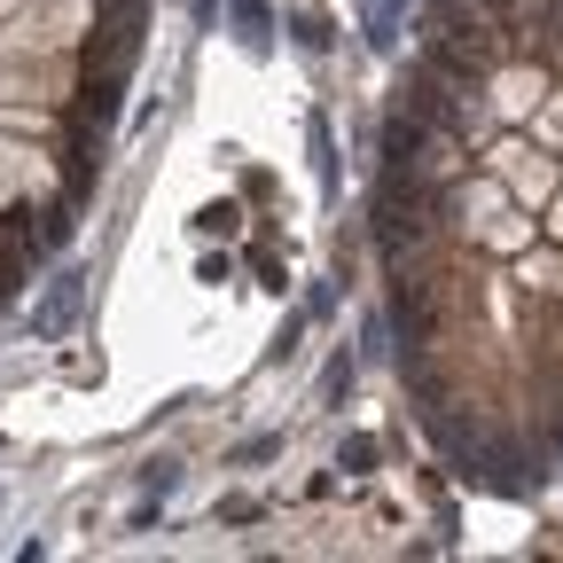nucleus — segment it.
<instances>
[{
  "instance_id": "f257e3e1",
  "label": "nucleus",
  "mask_w": 563,
  "mask_h": 563,
  "mask_svg": "<svg viewBox=\"0 0 563 563\" xmlns=\"http://www.w3.org/2000/svg\"><path fill=\"white\" fill-rule=\"evenodd\" d=\"M79 32H87V0H32V9L0 16V47H16V55H55Z\"/></svg>"
},
{
  "instance_id": "7ed1b4c3",
  "label": "nucleus",
  "mask_w": 563,
  "mask_h": 563,
  "mask_svg": "<svg viewBox=\"0 0 563 563\" xmlns=\"http://www.w3.org/2000/svg\"><path fill=\"white\" fill-rule=\"evenodd\" d=\"M47 165L24 150V141H0V203H16V188H40Z\"/></svg>"
},
{
  "instance_id": "39448f33",
  "label": "nucleus",
  "mask_w": 563,
  "mask_h": 563,
  "mask_svg": "<svg viewBox=\"0 0 563 563\" xmlns=\"http://www.w3.org/2000/svg\"><path fill=\"white\" fill-rule=\"evenodd\" d=\"M477 235H485L493 251H532V220H517V211H509V203H501V211H493V220H485Z\"/></svg>"
},
{
  "instance_id": "0eeeda50",
  "label": "nucleus",
  "mask_w": 563,
  "mask_h": 563,
  "mask_svg": "<svg viewBox=\"0 0 563 563\" xmlns=\"http://www.w3.org/2000/svg\"><path fill=\"white\" fill-rule=\"evenodd\" d=\"M548 220H555V235H563V196H555V211H548Z\"/></svg>"
},
{
  "instance_id": "f03ea898",
  "label": "nucleus",
  "mask_w": 563,
  "mask_h": 563,
  "mask_svg": "<svg viewBox=\"0 0 563 563\" xmlns=\"http://www.w3.org/2000/svg\"><path fill=\"white\" fill-rule=\"evenodd\" d=\"M493 165L509 173L517 203H548V196H555V165H548V157H532V150H493Z\"/></svg>"
},
{
  "instance_id": "20e7f679",
  "label": "nucleus",
  "mask_w": 563,
  "mask_h": 563,
  "mask_svg": "<svg viewBox=\"0 0 563 563\" xmlns=\"http://www.w3.org/2000/svg\"><path fill=\"white\" fill-rule=\"evenodd\" d=\"M493 102H501V118H532L540 110V70H501Z\"/></svg>"
},
{
  "instance_id": "423d86ee",
  "label": "nucleus",
  "mask_w": 563,
  "mask_h": 563,
  "mask_svg": "<svg viewBox=\"0 0 563 563\" xmlns=\"http://www.w3.org/2000/svg\"><path fill=\"white\" fill-rule=\"evenodd\" d=\"M501 203H509L501 188H470V203H462V211H470V235H477V228H485V220H493Z\"/></svg>"
}]
</instances>
